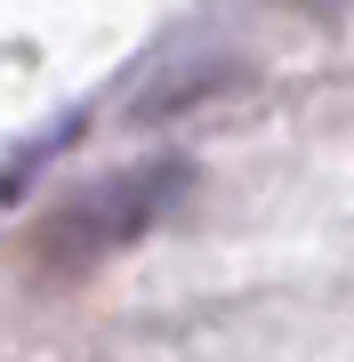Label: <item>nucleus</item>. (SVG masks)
Returning <instances> with one entry per match:
<instances>
[{"label": "nucleus", "mask_w": 354, "mask_h": 362, "mask_svg": "<svg viewBox=\"0 0 354 362\" xmlns=\"http://www.w3.org/2000/svg\"><path fill=\"white\" fill-rule=\"evenodd\" d=\"M194 194V169H185L177 153H161V161H137V169H121V177H97V185H81V194L49 218V233H40V258L49 266H97V258H113L121 242H137L153 218H170V209Z\"/></svg>", "instance_id": "1"}]
</instances>
